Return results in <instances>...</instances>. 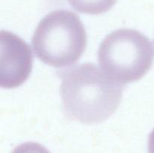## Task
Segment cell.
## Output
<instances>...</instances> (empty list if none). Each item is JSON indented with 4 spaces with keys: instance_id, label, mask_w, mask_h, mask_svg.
Returning <instances> with one entry per match:
<instances>
[{
    "instance_id": "obj_6",
    "label": "cell",
    "mask_w": 154,
    "mask_h": 153,
    "mask_svg": "<svg viewBox=\"0 0 154 153\" xmlns=\"http://www.w3.org/2000/svg\"><path fill=\"white\" fill-rule=\"evenodd\" d=\"M11 153H51L38 142H26L15 147Z\"/></svg>"
},
{
    "instance_id": "obj_1",
    "label": "cell",
    "mask_w": 154,
    "mask_h": 153,
    "mask_svg": "<svg viewBox=\"0 0 154 153\" xmlns=\"http://www.w3.org/2000/svg\"><path fill=\"white\" fill-rule=\"evenodd\" d=\"M60 94L66 116L84 124L100 123L118 108L125 85L114 80L93 63L62 70Z\"/></svg>"
},
{
    "instance_id": "obj_5",
    "label": "cell",
    "mask_w": 154,
    "mask_h": 153,
    "mask_svg": "<svg viewBox=\"0 0 154 153\" xmlns=\"http://www.w3.org/2000/svg\"><path fill=\"white\" fill-rule=\"evenodd\" d=\"M117 0H68L77 11L92 15L102 14L108 11Z\"/></svg>"
},
{
    "instance_id": "obj_7",
    "label": "cell",
    "mask_w": 154,
    "mask_h": 153,
    "mask_svg": "<svg viewBox=\"0 0 154 153\" xmlns=\"http://www.w3.org/2000/svg\"><path fill=\"white\" fill-rule=\"evenodd\" d=\"M148 152L149 153H154V128L148 137Z\"/></svg>"
},
{
    "instance_id": "obj_4",
    "label": "cell",
    "mask_w": 154,
    "mask_h": 153,
    "mask_svg": "<svg viewBox=\"0 0 154 153\" xmlns=\"http://www.w3.org/2000/svg\"><path fill=\"white\" fill-rule=\"evenodd\" d=\"M0 86L14 88L22 85L32 72L31 48L21 38L8 31L0 32Z\"/></svg>"
},
{
    "instance_id": "obj_2",
    "label": "cell",
    "mask_w": 154,
    "mask_h": 153,
    "mask_svg": "<svg viewBox=\"0 0 154 153\" xmlns=\"http://www.w3.org/2000/svg\"><path fill=\"white\" fill-rule=\"evenodd\" d=\"M87 36L79 16L68 10H56L39 22L32 38L35 54L55 68L70 66L86 50Z\"/></svg>"
},
{
    "instance_id": "obj_3",
    "label": "cell",
    "mask_w": 154,
    "mask_h": 153,
    "mask_svg": "<svg viewBox=\"0 0 154 153\" xmlns=\"http://www.w3.org/2000/svg\"><path fill=\"white\" fill-rule=\"evenodd\" d=\"M153 56L148 38L131 28H120L110 33L98 50L102 70L123 85L141 79L151 68Z\"/></svg>"
}]
</instances>
